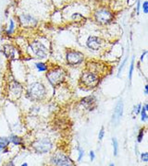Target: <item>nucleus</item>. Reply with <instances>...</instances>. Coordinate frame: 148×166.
I'll use <instances>...</instances> for the list:
<instances>
[{
	"label": "nucleus",
	"instance_id": "72a5a7b5",
	"mask_svg": "<svg viewBox=\"0 0 148 166\" xmlns=\"http://www.w3.org/2000/svg\"><path fill=\"white\" fill-rule=\"evenodd\" d=\"M6 165H15V164H13V162H9V163H8V164H6Z\"/></svg>",
	"mask_w": 148,
	"mask_h": 166
},
{
	"label": "nucleus",
	"instance_id": "20e7f679",
	"mask_svg": "<svg viewBox=\"0 0 148 166\" xmlns=\"http://www.w3.org/2000/svg\"><path fill=\"white\" fill-rule=\"evenodd\" d=\"M32 148L36 153L44 154V153H48L52 151L53 143H52L50 139L43 138V139H39L34 140L32 143Z\"/></svg>",
	"mask_w": 148,
	"mask_h": 166
},
{
	"label": "nucleus",
	"instance_id": "f03ea898",
	"mask_svg": "<svg viewBox=\"0 0 148 166\" xmlns=\"http://www.w3.org/2000/svg\"><path fill=\"white\" fill-rule=\"evenodd\" d=\"M100 81L99 76L95 71L86 70L83 71L80 78V84L82 88L93 89L97 87L98 83Z\"/></svg>",
	"mask_w": 148,
	"mask_h": 166
},
{
	"label": "nucleus",
	"instance_id": "39448f33",
	"mask_svg": "<svg viewBox=\"0 0 148 166\" xmlns=\"http://www.w3.org/2000/svg\"><path fill=\"white\" fill-rule=\"evenodd\" d=\"M95 20L99 23V24H103V25H107L109 24L113 19H114V14L112 11H110L108 8L105 7H101L99 9H97L95 14Z\"/></svg>",
	"mask_w": 148,
	"mask_h": 166
},
{
	"label": "nucleus",
	"instance_id": "2f4dec72",
	"mask_svg": "<svg viewBox=\"0 0 148 166\" xmlns=\"http://www.w3.org/2000/svg\"><path fill=\"white\" fill-rule=\"evenodd\" d=\"M146 54H147V51H145V52L142 54V56H141V57H140V61H141V62H143V61H144V59H145V56H146Z\"/></svg>",
	"mask_w": 148,
	"mask_h": 166
},
{
	"label": "nucleus",
	"instance_id": "f3484780",
	"mask_svg": "<svg viewBox=\"0 0 148 166\" xmlns=\"http://www.w3.org/2000/svg\"><path fill=\"white\" fill-rule=\"evenodd\" d=\"M15 28H16V23H15V21H14L13 19H9L8 27H7L6 30V35H11V34H13L14 31H15Z\"/></svg>",
	"mask_w": 148,
	"mask_h": 166
},
{
	"label": "nucleus",
	"instance_id": "9b49d317",
	"mask_svg": "<svg viewBox=\"0 0 148 166\" xmlns=\"http://www.w3.org/2000/svg\"><path fill=\"white\" fill-rule=\"evenodd\" d=\"M80 104L87 111L93 112L97 107V100L94 95L86 96L80 101Z\"/></svg>",
	"mask_w": 148,
	"mask_h": 166
},
{
	"label": "nucleus",
	"instance_id": "2eb2a0df",
	"mask_svg": "<svg viewBox=\"0 0 148 166\" xmlns=\"http://www.w3.org/2000/svg\"><path fill=\"white\" fill-rule=\"evenodd\" d=\"M8 139L10 141V143L16 145V146H19L22 144V139L19 138V136L17 135H14V134H11L9 137H8Z\"/></svg>",
	"mask_w": 148,
	"mask_h": 166
},
{
	"label": "nucleus",
	"instance_id": "7ed1b4c3",
	"mask_svg": "<svg viewBox=\"0 0 148 166\" xmlns=\"http://www.w3.org/2000/svg\"><path fill=\"white\" fill-rule=\"evenodd\" d=\"M67 72L61 67H56L48 71H46V79L53 86H57L63 83L66 80Z\"/></svg>",
	"mask_w": 148,
	"mask_h": 166
},
{
	"label": "nucleus",
	"instance_id": "f704fd0d",
	"mask_svg": "<svg viewBox=\"0 0 148 166\" xmlns=\"http://www.w3.org/2000/svg\"><path fill=\"white\" fill-rule=\"evenodd\" d=\"M21 166H28V164L24 163V164H21Z\"/></svg>",
	"mask_w": 148,
	"mask_h": 166
},
{
	"label": "nucleus",
	"instance_id": "7c9ffc66",
	"mask_svg": "<svg viewBox=\"0 0 148 166\" xmlns=\"http://www.w3.org/2000/svg\"><path fill=\"white\" fill-rule=\"evenodd\" d=\"M140 9H141V1L138 0V1H137V6H136V13H137V15H139Z\"/></svg>",
	"mask_w": 148,
	"mask_h": 166
},
{
	"label": "nucleus",
	"instance_id": "412c9836",
	"mask_svg": "<svg viewBox=\"0 0 148 166\" xmlns=\"http://www.w3.org/2000/svg\"><path fill=\"white\" fill-rule=\"evenodd\" d=\"M145 132H146V128L145 127H142L139 130V133H138V136H137V142L138 143H141L143 141L144 136H145Z\"/></svg>",
	"mask_w": 148,
	"mask_h": 166
},
{
	"label": "nucleus",
	"instance_id": "bb28decb",
	"mask_svg": "<svg viewBox=\"0 0 148 166\" xmlns=\"http://www.w3.org/2000/svg\"><path fill=\"white\" fill-rule=\"evenodd\" d=\"M104 137H105V129H104V127H102L101 130L99 131V134H98V139L101 141L104 139Z\"/></svg>",
	"mask_w": 148,
	"mask_h": 166
},
{
	"label": "nucleus",
	"instance_id": "5701e85b",
	"mask_svg": "<svg viewBox=\"0 0 148 166\" xmlns=\"http://www.w3.org/2000/svg\"><path fill=\"white\" fill-rule=\"evenodd\" d=\"M127 60H128V57L126 56V58L123 60V62L121 64V66H120V68H119V70H118V76L119 77H121V72H122V70L124 69V67H125V65H126V63H127Z\"/></svg>",
	"mask_w": 148,
	"mask_h": 166
},
{
	"label": "nucleus",
	"instance_id": "dca6fc26",
	"mask_svg": "<svg viewBox=\"0 0 148 166\" xmlns=\"http://www.w3.org/2000/svg\"><path fill=\"white\" fill-rule=\"evenodd\" d=\"M10 141L8 139V138L6 137H0V151H4L9 145Z\"/></svg>",
	"mask_w": 148,
	"mask_h": 166
},
{
	"label": "nucleus",
	"instance_id": "6ab92c4d",
	"mask_svg": "<svg viewBox=\"0 0 148 166\" xmlns=\"http://www.w3.org/2000/svg\"><path fill=\"white\" fill-rule=\"evenodd\" d=\"M35 68L39 72H46L47 71V65L43 62H38L35 64Z\"/></svg>",
	"mask_w": 148,
	"mask_h": 166
},
{
	"label": "nucleus",
	"instance_id": "cd10ccee",
	"mask_svg": "<svg viewBox=\"0 0 148 166\" xmlns=\"http://www.w3.org/2000/svg\"><path fill=\"white\" fill-rule=\"evenodd\" d=\"M143 11L145 14H148V2L147 1H145L144 4H143Z\"/></svg>",
	"mask_w": 148,
	"mask_h": 166
},
{
	"label": "nucleus",
	"instance_id": "9d476101",
	"mask_svg": "<svg viewBox=\"0 0 148 166\" xmlns=\"http://www.w3.org/2000/svg\"><path fill=\"white\" fill-rule=\"evenodd\" d=\"M19 21L23 27H35L38 24V19L29 13H21L19 16Z\"/></svg>",
	"mask_w": 148,
	"mask_h": 166
},
{
	"label": "nucleus",
	"instance_id": "aec40b11",
	"mask_svg": "<svg viewBox=\"0 0 148 166\" xmlns=\"http://www.w3.org/2000/svg\"><path fill=\"white\" fill-rule=\"evenodd\" d=\"M112 144H113V149H114V156H118L119 153V142L116 138L112 139Z\"/></svg>",
	"mask_w": 148,
	"mask_h": 166
},
{
	"label": "nucleus",
	"instance_id": "393cba45",
	"mask_svg": "<svg viewBox=\"0 0 148 166\" xmlns=\"http://www.w3.org/2000/svg\"><path fill=\"white\" fill-rule=\"evenodd\" d=\"M78 151H79V155H78V162H81L84 156V151L82 148H78Z\"/></svg>",
	"mask_w": 148,
	"mask_h": 166
},
{
	"label": "nucleus",
	"instance_id": "b1692460",
	"mask_svg": "<svg viewBox=\"0 0 148 166\" xmlns=\"http://www.w3.org/2000/svg\"><path fill=\"white\" fill-rule=\"evenodd\" d=\"M142 106H143V105H142L141 103H139V104H137V105H134L133 108V114H134L135 115L139 114L140 112H141Z\"/></svg>",
	"mask_w": 148,
	"mask_h": 166
},
{
	"label": "nucleus",
	"instance_id": "a878e982",
	"mask_svg": "<svg viewBox=\"0 0 148 166\" xmlns=\"http://www.w3.org/2000/svg\"><path fill=\"white\" fill-rule=\"evenodd\" d=\"M141 161L144 163H148V152H143L140 154Z\"/></svg>",
	"mask_w": 148,
	"mask_h": 166
},
{
	"label": "nucleus",
	"instance_id": "1a4fd4ad",
	"mask_svg": "<svg viewBox=\"0 0 148 166\" xmlns=\"http://www.w3.org/2000/svg\"><path fill=\"white\" fill-rule=\"evenodd\" d=\"M8 97L11 100L19 99L23 92V86L17 81H12L8 84Z\"/></svg>",
	"mask_w": 148,
	"mask_h": 166
},
{
	"label": "nucleus",
	"instance_id": "c85d7f7f",
	"mask_svg": "<svg viewBox=\"0 0 148 166\" xmlns=\"http://www.w3.org/2000/svg\"><path fill=\"white\" fill-rule=\"evenodd\" d=\"M89 157H90V160H91L92 162L95 161V153L94 151H91L89 152Z\"/></svg>",
	"mask_w": 148,
	"mask_h": 166
},
{
	"label": "nucleus",
	"instance_id": "4468645a",
	"mask_svg": "<svg viewBox=\"0 0 148 166\" xmlns=\"http://www.w3.org/2000/svg\"><path fill=\"white\" fill-rule=\"evenodd\" d=\"M123 114V102L122 100H120L116 106H115V110H114V114H113V118H112V123L114 125H117L121 118L122 117Z\"/></svg>",
	"mask_w": 148,
	"mask_h": 166
},
{
	"label": "nucleus",
	"instance_id": "6e6552de",
	"mask_svg": "<svg viewBox=\"0 0 148 166\" xmlns=\"http://www.w3.org/2000/svg\"><path fill=\"white\" fill-rule=\"evenodd\" d=\"M84 61V55L76 50H70L66 53V62L68 65L75 67L81 65Z\"/></svg>",
	"mask_w": 148,
	"mask_h": 166
},
{
	"label": "nucleus",
	"instance_id": "4be33fe9",
	"mask_svg": "<svg viewBox=\"0 0 148 166\" xmlns=\"http://www.w3.org/2000/svg\"><path fill=\"white\" fill-rule=\"evenodd\" d=\"M133 70H134V56L133 57V60H132V63H131V66H130V70H129V81H130V82L132 81V79H133Z\"/></svg>",
	"mask_w": 148,
	"mask_h": 166
},
{
	"label": "nucleus",
	"instance_id": "c756f323",
	"mask_svg": "<svg viewBox=\"0 0 148 166\" xmlns=\"http://www.w3.org/2000/svg\"><path fill=\"white\" fill-rule=\"evenodd\" d=\"M78 17H79V18H82V19H84V18H83V16H82V14H80V13H73V14H72V16H71V18H72L73 19H76Z\"/></svg>",
	"mask_w": 148,
	"mask_h": 166
},
{
	"label": "nucleus",
	"instance_id": "423d86ee",
	"mask_svg": "<svg viewBox=\"0 0 148 166\" xmlns=\"http://www.w3.org/2000/svg\"><path fill=\"white\" fill-rule=\"evenodd\" d=\"M30 49L32 50V54L39 59H44L47 57L48 55V50L46 46L41 43L38 40H33L30 44H29Z\"/></svg>",
	"mask_w": 148,
	"mask_h": 166
},
{
	"label": "nucleus",
	"instance_id": "c9c22d12",
	"mask_svg": "<svg viewBox=\"0 0 148 166\" xmlns=\"http://www.w3.org/2000/svg\"><path fill=\"white\" fill-rule=\"evenodd\" d=\"M1 162H2V159H1V157H0V164H1Z\"/></svg>",
	"mask_w": 148,
	"mask_h": 166
},
{
	"label": "nucleus",
	"instance_id": "0eeeda50",
	"mask_svg": "<svg viewBox=\"0 0 148 166\" xmlns=\"http://www.w3.org/2000/svg\"><path fill=\"white\" fill-rule=\"evenodd\" d=\"M50 164L57 166H70L74 164L73 161L67 154L61 151H57L51 156Z\"/></svg>",
	"mask_w": 148,
	"mask_h": 166
},
{
	"label": "nucleus",
	"instance_id": "ddd939ff",
	"mask_svg": "<svg viewBox=\"0 0 148 166\" xmlns=\"http://www.w3.org/2000/svg\"><path fill=\"white\" fill-rule=\"evenodd\" d=\"M86 45L89 49H91L93 51L99 50L102 45V40L98 36L91 35L86 40Z\"/></svg>",
	"mask_w": 148,
	"mask_h": 166
},
{
	"label": "nucleus",
	"instance_id": "473e14b6",
	"mask_svg": "<svg viewBox=\"0 0 148 166\" xmlns=\"http://www.w3.org/2000/svg\"><path fill=\"white\" fill-rule=\"evenodd\" d=\"M145 94L148 95V85H146V87H145Z\"/></svg>",
	"mask_w": 148,
	"mask_h": 166
},
{
	"label": "nucleus",
	"instance_id": "f257e3e1",
	"mask_svg": "<svg viewBox=\"0 0 148 166\" xmlns=\"http://www.w3.org/2000/svg\"><path fill=\"white\" fill-rule=\"evenodd\" d=\"M46 96V88L40 81L31 83L26 89V97L32 102H41Z\"/></svg>",
	"mask_w": 148,
	"mask_h": 166
},
{
	"label": "nucleus",
	"instance_id": "a211bd4d",
	"mask_svg": "<svg viewBox=\"0 0 148 166\" xmlns=\"http://www.w3.org/2000/svg\"><path fill=\"white\" fill-rule=\"evenodd\" d=\"M147 111H148V104L146 103L144 106H142L141 109V121L142 122H146L148 120V115H147Z\"/></svg>",
	"mask_w": 148,
	"mask_h": 166
},
{
	"label": "nucleus",
	"instance_id": "f8f14e48",
	"mask_svg": "<svg viewBox=\"0 0 148 166\" xmlns=\"http://www.w3.org/2000/svg\"><path fill=\"white\" fill-rule=\"evenodd\" d=\"M3 53H4V55L6 56V58L11 59V60H17L20 56L19 51L14 45H12L10 44H6L4 45Z\"/></svg>",
	"mask_w": 148,
	"mask_h": 166
}]
</instances>
